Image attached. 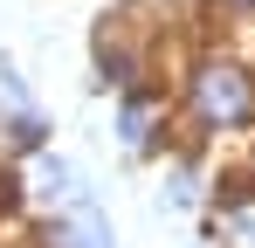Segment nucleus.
<instances>
[{
    "label": "nucleus",
    "mask_w": 255,
    "mask_h": 248,
    "mask_svg": "<svg viewBox=\"0 0 255 248\" xmlns=\"http://www.w3.org/2000/svg\"><path fill=\"white\" fill-rule=\"evenodd\" d=\"M200 118H214V124H242L255 111V90H249V76L242 69H228V62H214L207 76H200Z\"/></svg>",
    "instance_id": "obj_1"
},
{
    "label": "nucleus",
    "mask_w": 255,
    "mask_h": 248,
    "mask_svg": "<svg viewBox=\"0 0 255 248\" xmlns=\"http://www.w3.org/2000/svg\"><path fill=\"white\" fill-rule=\"evenodd\" d=\"M69 186H76V172H69L62 159H42V193H55V200H62Z\"/></svg>",
    "instance_id": "obj_2"
},
{
    "label": "nucleus",
    "mask_w": 255,
    "mask_h": 248,
    "mask_svg": "<svg viewBox=\"0 0 255 248\" xmlns=\"http://www.w3.org/2000/svg\"><path fill=\"white\" fill-rule=\"evenodd\" d=\"M228 235L242 248H255V207H235V214H228Z\"/></svg>",
    "instance_id": "obj_3"
},
{
    "label": "nucleus",
    "mask_w": 255,
    "mask_h": 248,
    "mask_svg": "<svg viewBox=\"0 0 255 248\" xmlns=\"http://www.w3.org/2000/svg\"><path fill=\"white\" fill-rule=\"evenodd\" d=\"M145 124H152V111L145 104H125V145H145Z\"/></svg>",
    "instance_id": "obj_4"
},
{
    "label": "nucleus",
    "mask_w": 255,
    "mask_h": 248,
    "mask_svg": "<svg viewBox=\"0 0 255 248\" xmlns=\"http://www.w3.org/2000/svg\"><path fill=\"white\" fill-rule=\"evenodd\" d=\"M76 248H111V235H104V221H97V214L76 221Z\"/></svg>",
    "instance_id": "obj_5"
}]
</instances>
